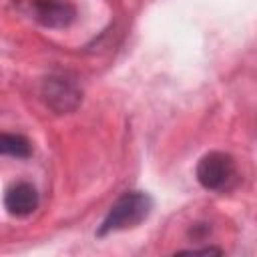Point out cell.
<instances>
[{
    "instance_id": "1",
    "label": "cell",
    "mask_w": 257,
    "mask_h": 257,
    "mask_svg": "<svg viewBox=\"0 0 257 257\" xmlns=\"http://www.w3.org/2000/svg\"><path fill=\"white\" fill-rule=\"evenodd\" d=\"M153 211V199L145 191H126L122 193L108 209L100 227L96 229V237H104L108 233L135 229L139 227Z\"/></svg>"
},
{
    "instance_id": "2",
    "label": "cell",
    "mask_w": 257,
    "mask_h": 257,
    "mask_svg": "<svg viewBox=\"0 0 257 257\" xmlns=\"http://www.w3.org/2000/svg\"><path fill=\"white\" fill-rule=\"evenodd\" d=\"M197 181L207 191H225L237 177L235 159L223 151H211L203 155L195 169Z\"/></svg>"
},
{
    "instance_id": "3",
    "label": "cell",
    "mask_w": 257,
    "mask_h": 257,
    "mask_svg": "<svg viewBox=\"0 0 257 257\" xmlns=\"http://www.w3.org/2000/svg\"><path fill=\"white\" fill-rule=\"evenodd\" d=\"M42 98L50 110L56 114H66L80 104L82 92L76 82L66 76H48L42 82Z\"/></svg>"
},
{
    "instance_id": "4",
    "label": "cell",
    "mask_w": 257,
    "mask_h": 257,
    "mask_svg": "<svg viewBox=\"0 0 257 257\" xmlns=\"http://www.w3.org/2000/svg\"><path fill=\"white\" fill-rule=\"evenodd\" d=\"M38 205H40V197L32 183L18 181L10 185L4 193V207L14 217H28L38 209Z\"/></svg>"
},
{
    "instance_id": "5",
    "label": "cell",
    "mask_w": 257,
    "mask_h": 257,
    "mask_svg": "<svg viewBox=\"0 0 257 257\" xmlns=\"http://www.w3.org/2000/svg\"><path fill=\"white\" fill-rule=\"evenodd\" d=\"M36 20L46 28H66L72 24L76 10L64 0H36L34 2Z\"/></svg>"
},
{
    "instance_id": "6",
    "label": "cell",
    "mask_w": 257,
    "mask_h": 257,
    "mask_svg": "<svg viewBox=\"0 0 257 257\" xmlns=\"http://www.w3.org/2000/svg\"><path fill=\"white\" fill-rule=\"evenodd\" d=\"M0 155H8V157H16V159H28L32 155L30 141L22 135L0 133Z\"/></svg>"
},
{
    "instance_id": "7",
    "label": "cell",
    "mask_w": 257,
    "mask_h": 257,
    "mask_svg": "<svg viewBox=\"0 0 257 257\" xmlns=\"http://www.w3.org/2000/svg\"><path fill=\"white\" fill-rule=\"evenodd\" d=\"M179 253H201V255H209V253H223L219 247H203V249H185V251H179Z\"/></svg>"
}]
</instances>
